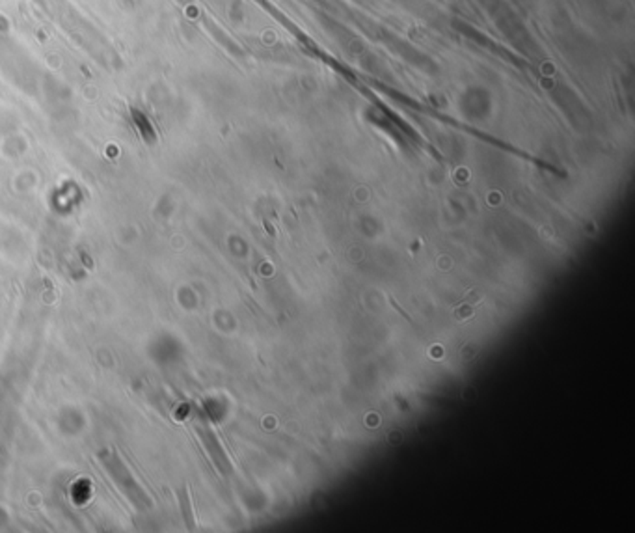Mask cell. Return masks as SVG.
Segmentation results:
<instances>
[{
  "mask_svg": "<svg viewBox=\"0 0 635 533\" xmlns=\"http://www.w3.org/2000/svg\"><path fill=\"white\" fill-rule=\"evenodd\" d=\"M181 503H183V517L186 520V526L188 528H194V520H192V511H190V496H188V489H185L181 496Z\"/></svg>",
  "mask_w": 635,
  "mask_h": 533,
  "instance_id": "cell-1",
  "label": "cell"
}]
</instances>
